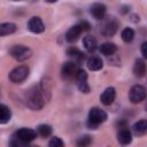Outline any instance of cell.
I'll return each instance as SVG.
<instances>
[{
	"instance_id": "1",
	"label": "cell",
	"mask_w": 147,
	"mask_h": 147,
	"mask_svg": "<svg viewBox=\"0 0 147 147\" xmlns=\"http://www.w3.org/2000/svg\"><path fill=\"white\" fill-rule=\"evenodd\" d=\"M48 100L46 93L41 88L40 85L32 86L29 91H26L25 94V103L26 106L32 110H39L44 107L46 101Z\"/></svg>"
},
{
	"instance_id": "2",
	"label": "cell",
	"mask_w": 147,
	"mask_h": 147,
	"mask_svg": "<svg viewBox=\"0 0 147 147\" xmlns=\"http://www.w3.org/2000/svg\"><path fill=\"white\" fill-rule=\"evenodd\" d=\"M107 121V114L105 110L98 107H93L88 111V118H87V126L92 130H95L100 124L105 123Z\"/></svg>"
},
{
	"instance_id": "3",
	"label": "cell",
	"mask_w": 147,
	"mask_h": 147,
	"mask_svg": "<svg viewBox=\"0 0 147 147\" xmlns=\"http://www.w3.org/2000/svg\"><path fill=\"white\" fill-rule=\"evenodd\" d=\"M101 28H100V32L103 37H113L117 29H118V21L117 18H115L114 16H108L105 17L103 20H101Z\"/></svg>"
},
{
	"instance_id": "4",
	"label": "cell",
	"mask_w": 147,
	"mask_h": 147,
	"mask_svg": "<svg viewBox=\"0 0 147 147\" xmlns=\"http://www.w3.org/2000/svg\"><path fill=\"white\" fill-rule=\"evenodd\" d=\"M9 54L15 60L22 62V61H25L31 57L32 51H31V48H29L28 46H24V45H14L9 49Z\"/></svg>"
},
{
	"instance_id": "5",
	"label": "cell",
	"mask_w": 147,
	"mask_h": 147,
	"mask_svg": "<svg viewBox=\"0 0 147 147\" xmlns=\"http://www.w3.org/2000/svg\"><path fill=\"white\" fill-rule=\"evenodd\" d=\"M29 72H30V70L26 65H20L10 71L9 79H10V82H13L15 84H20L28 78Z\"/></svg>"
},
{
	"instance_id": "6",
	"label": "cell",
	"mask_w": 147,
	"mask_h": 147,
	"mask_svg": "<svg viewBox=\"0 0 147 147\" xmlns=\"http://www.w3.org/2000/svg\"><path fill=\"white\" fill-rule=\"evenodd\" d=\"M14 137L17 138L25 146V145H28L29 142H31L32 140H34L37 138V132L32 129H29V127H22V129L16 131Z\"/></svg>"
},
{
	"instance_id": "7",
	"label": "cell",
	"mask_w": 147,
	"mask_h": 147,
	"mask_svg": "<svg viewBox=\"0 0 147 147\" xmlns=\"http://www.w3.org/2000/svg\"><path fill=\"white\" fill-rule=\"evenodd\" d=\"M147 96L146 88L141 85H134L129 91V99L132 103H139L144 101Z\"/></svg>"
},
{
	"instance_id": "8",
	"label": "cell",
	"mask_w": 147,
	"mask_h": 147,
	"mask_svg": "<svg viewBox=\"0 0 147 147\" xmlns=\"http://www.w3.org/2000/svg\"><path fill=\"white\" fill-rule=\"evenodd\" d=\"M75 79H76L77 87H78V90H79L80 92H83V93H85V94L90 93V90H91V88H90V85H88V83H87V72H86L85 70L79 69V70L77 71V74H76Z\"/></svg>"
},
{
	"instance_id": "9",
	"label": "cell",
	"mask_w": 147,
	"mask_h": 147,
	"mask_svg": "<svg viewBox=\"0 0 147 147\" xmlns=\"http://www.w3.org/2000/svg\"><path fill=\"white\" fill-rule=\"evenodd\" d=\"M79 69L77 68V64L76 62H65L63 65H62V69H61V74H62V77L65 78V79H70V78H74L76 77V74Z\"/></svg>"
},
{
	"instance_id": "10",
	"label": "cell",
	"mask_w": 147,
	"mask_h": 147,
	"mask_svg": "<svg viewBox=\"0 0 147 147\" xmlns=\"http://www.w3.org/2000/svg\"><path fill=\"white\" fill-rule=\"evenodd\" d=\"M28 29L33 32V33H41L45 30V25L41 21L40 17L38 16H32L29 21H28Z\"/></svg>"
},
{
	"instance_id": "11",
	"label": "cell",
	"mask_w": 147,
	"mask_h": 147,
	"mask_svg": "<svg viewBox=\"0 0 147 147\" xmlns=\"http://www.w3.org/2000/svg\"><path fill=\"white\" fill-rule=\"evenodd\" d=\"M115 98H116V90L111 86L107 87L100 95V101L102 102V105L105 106H110L114 101H115Z\"/></svg>"
},
{
	"instance_id": "12",
	"label": "cell",
	"mask_w": 147,
	"mask_h": 147,
	"mask_svg": "<svg viewBox=\"0 0 147 147\" xmlns=\"http://www.w3.org/2000/svg\"><path fill=\"white\" fill-rule=\"evenodd\" d=\"M117 140L121 145H129L132 141V133L126 125L119 127L117 132Z\"/></svg>"
},
{
	"instance_id": "13",
	"label": "cell",
	"mask_w": 147,
	"mask_h": 147,
	"mask_svg": "<svg viewBox=\"0 0 147 147\" xmlns=\"http://www.w3.org/2000/svg\"><path fill=\"white\" fill-rule=\"evenodd\" d=\"M91 14L92 16L95 18V20H103L105 16H106V11H107V8L103 3H100V2H95L91 6Z\"/></svg>"
},
{
	"instance_id": "14",
	"label": "cell",
	"mask_w": 147,
	"mask_h": 147,
	"mask_svg": "<svg viewBox=\"0 0 147 147\" xmlns=\"http://www.w3.org/2000/svg\"><path fill=\"white\" fill-rule=\"evenodd\" d=\"M82 32H83V30H82V28H80L79 24L72 25V26L67 31V33H65V39H67V41H69V42L76 41V40L78 39V37L80 36Z\"/></svg>"
},
{
	"instance_id": "15",
	"label": "cell",
	"mask_w": 147,
	"mask_h": 147,
	"mask_svg": "<svg viewBox=\"0 0 147 147\" xmlns=\"http://www.w3.org/2000/svg\"><path fill=\"white\" fill-rule=\"evenodd\" d=\"M86 64H87V68H88L90 70H92V71H98V70L102 69V67H103V61L101 60V57L93 55V56H90V57L87 59Z\"/></svg>"
},
{
	"instance_id": "16",
	"label": "cell",
	"mask_w": 147,
	"mask_h": 147,
	"mask_svg": "<svg viewBox=\"0 0 147 147\" xmlns=\"http://www.w3.org/2000/svg\"><path fill=\"white\" fill-rule=\"evenodd\" d=\"M133 74L136 77H144L146 74V62L144 59H137L133 64Z\"/></svg>"
},
{
	"instance_id": "17",
	"label": "cell",
	"mask_w": 147,
	"mask_h": 147,
	"mask_svg": "<svg viewBox=\"0 0 147 147\" xmlns=\"http://www.w3.org/2000/svg\"><path fill=\"white\" fill-rule=\"evenodd\" d=\"M132 131L138 137L147 134V119H141V121H138L137 123H134L132 126Z\"/></svg>"
},
{
	"instance_id": "18",
	"label": "cell",
	"mask_w": 147,
	"mask_h": 147,
	"mask_svg": "<svg viewBox=\"0 0 147 147\" xmlns=\"http://www.w3.org/2000/svg\"><path fill=\"white\" fill-rule=\"evenodd\" d=\"M99 51L105 56H113L117 51V46L114 42H105L99 47Z\"/></svg>"
},
{
	"instance_id": "19",
	"label": "cell",
	"mask_w": 147,
	"mask_h": 147,
	"mask_svg": "<svg viewBox=\"0 0 147 147\" xmlns=\"http://www.w3.org/2000/svg\"><path fill=\"white\" fill-rule=\"evenodd\" d=\"M83 44H84L85 49L87 52H91V53L94 52L98 48V41H96V39L93 36H86V37H84Z\"/></svg>"
},
{
	"instance_id": "20",
	"label": "cell",
	"mask_w": 147,
	"mask_h": 147,
	"mask_svg": "<svg viewBox=\"0 0 147 147\" xmlns=\"http://www.w3.org/2000/svg\"><path fill=\"white\" fill-rule=\"evenodd\" d=\"M16 29H17V26H16L15 23H10V22L2 23L0 25V36L3 37V36H7V34H11L16 31Z\"/></svg>"
},
{
	"instance_id": "21",
	"label": "cell",
	"mask_w": 147,
	"mask_h": 147,
	"mask_svg": "<svg viewBox=\"0 0 147 147\" xmlns=\"http://www.w3.org/2000/svg\"><path fill=\"white\" fill-rule=\"evenodd\" d=\"M11 117V111L6 105H0V123L6 124Z\"/></svg>"
},
{
	"instance_id": "22",
	"label": "cell",
	"mask_w": 147,
	"mask_h": 147,
	"mask_svg": "<svg viewBox=\"0 0 147 147\" xmlns=\"http://www.w3.org/2000/svg\"><path fill=\"white\" fill-rule=\"evenodd\" d=\"M121 37H122L124 42H131L134 39V31L131 28H125L122 30Z\"/></svg>"
},
{
	"instance_id": "23",
	"label": "cell",
	"mask_w": 147,
	"mask_h": 147,
	"mask_svg": "<svg viewBox=\"0 0 147 147\" xmlns=\"http://www.w3.org/2000/svg\"><path fill=\"white\" fill-rule=\"evenodd\" d=\"M67 55L74 57V59L77 60V61L84 60V54H83L78 48H76V47H70V48H68V49H67Z\"/></svg>"
},
{
	"instance_id": "24",
	"label": "cell",
	"mask_w": 147,
	"mask_h": 147,
	"mask_svg": "<svg viewBox=\"0 0 147 147\" xmlns=\"http://www.w3.org/2000/svg\"><path fill=\"white\" fill-rule=\"evenodd\" d=\"M38 133L42 138H46V137L51 136V133H52V126L51 125H47V124H40L38 126Z\"/></svg>"
},
{
	"instance_id": "25",
	"label": "cell",
	"mask_w": 147,
	"mask_h": 147,
	"mask_svg": "<svg viewBox=\"0 0 147 147\" xmlns=\"http://www.w3.org/2000/svg\"><path fill=\"white\" fill-rule=\"evenodd\" d=\"M91 142H92V138H91V136H88V134H85V136H82L80 138H78V140H77V146H82V147H85V146H88V145H91Z\"/></svg>"
},
{
	"instance_id": "26",
	"label": "cell",
	"mask_w": 147,
	"mask_h": 147,
	"mask_svg": "<svg viewBox=\"0 0 147 147\" xmlns=\"http://www.w3.org/2000/svg\"><path fill=\"white\" fill-rule=\"evenodd\" d=\"M48 145H49V147H62V146L64 145V142H63L59 137H53V138L49 140Z\"/></svg>"
},
{
	"instance_id": "27",
	"label": "cell",
	"mask_w": 147,
	"mask_h": 147,
	"mask_svg": "<svg viewBox=\"0 0 147 147\" xmlns=\"http://www.w3.org/2000/svg\"><path fill=\"white\" fill-rule=\"evenodd\" d=\"M140 51H141V54H142L144 59H147V40H146V41H144V42L141 44Z\"/></svg>"
},
{
	"instance_id": "28",
	"label": "cell",
	"mask_w": 147,
	"mask_h": 147,
	"mask_svg": "<svg viewBox=\"0 0 147 147\" xmlns=\"http://www.w3.org/2000/svg\"><path fill=\"white\" fill-rule=\"evenodd\" d=\"M78 24L80 25V28H82V30H83V31H88V30L91 29L90 23H88V22H86V21H82V22H79Z\"/></svg>"
},
{
	"instance_id": "29",
	"label": "cell",
	"mask_w": 147,
	"mask_h": 147,
	"mask_svg": "<svg viewBox=\"0 0 147 147\" xmlns=\"http://www.w3.org/2000/svg\"><path fill=\"white\" fill-rule=\"evenodd\" d=\"M45 1H47V2H56L57 0H45Z\"/></svg>"
},
{
	"instance_id": "30",
	"label": "cell",
	"mask_w": 147,
	"mask_h": 147,
	"mask_svg": "<svg viewBox=\"0 0 147 147\" xmlns=\"http://www.w3.org/2000/svg\"><path fill=\"white\" fill-rule=\"evenodd\" d=\"M11 1H20V0H11Z\"/></svg>"
},
{
	"instance_id": "31",
	"label": "cell",
	"mask_w": 147,
	"mask_h": 147,
	"mask_svg": "<svg viewBox=\"0 0 147 147\" xmlns=\"http://www.w3.org/2000/svg\"><path fill=\"white\" fill-rule=\"evenodd\" d=\"M146 110H147V105H146Z\"/></svg>"
}]
</instances>
